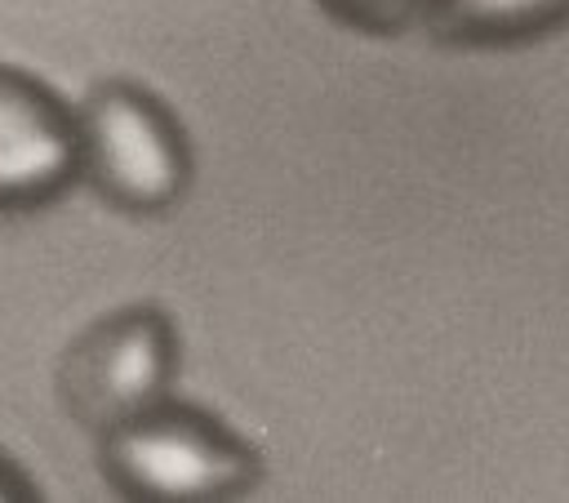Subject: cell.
<instances>
[{
  "instance_id": "cell-1",
  "label": "cell",
  "mask_w": 569,
  "mask_h": 503,
  "mask_svg": "<svg viewBox=\"0 0 569 503\" xmlns=\"http://www.w3.org/2000/svg\"><path fill=\"white\" fill-rule=\"evenodd\" d=\"M98 467L111 490L151 503L231 499L262 472L258 454L218 418L164 401L98 432Z\"/></svg>"
},
{
  "instance_id": "cell-2",
  "label": "cell",
  "mask_w": 569,
  "mask_h": 503,
  "mask_svg": "<svg viewBox=\"0 0 569 503\" xmlns=\"http://www.w3.org/2000/svg\"><path fill=\"white\" fill-rule=\"evenodd\" d=\"M71 125L76 174L116 209L160 214L187 191V134L156 93L124 80H102L80 98Z\"/></svg>"
},
{
  "instance_id": "cell-3",
  "label": "cell",
  "mask_w": 569,
  "mask_h": 503,
  "mask_svg": "<svg viewBox=\"0 0 569 503\" xmlns=\"http://www.w3.org/2000/svg\"><path fill=\"white\" fill-rule=\"evenodd\" d=\"M178 369V338L164 312L120 307L98 316L58 361L53 387L62 410L89 427L107 432L156 401H164Z\"/></svg>"
},
{
  "instance_id": "cell-4",
  "label": "cell",
  "mask_w": 569,
  "mask_h": 503,
  "mask_svg": "<svg viewBox=\"0 0 569 503\" xmlns=\"http://www.w3.org/2000/svg\"><path fill=\"white\" fill-rule=\"evenodd\" d=\"M76 178L71 107L36 76L0 62V209L58 196Z\"/></svg>"
},
{
  "instance_id": "cell-5",
  "label": "cell",
  "mask_w": 569,
  "mask_h": 503,
  "mask_svg": "<svg viewBox=\"0 0 569 503\" xmlns=\"http://www.w3.org/2000/svg\"><path fill=\"white\" fill-rule=\"evenodd\" d=\"M569 0H431L422 22L449 45H520L556 31Z\"/></svg>"
},
{
  "instance_id": "cell-6",
  "label": "cell",
  "mask_w": 569,
  "mask_h": 503,
  "mask_svg": "<svg viewBox=\"0 0 569 503\" xmlns=\"http://www.w3.org/2000/svg\"><path fill=\"white\" fill-rule=\"evenodd\" d=\"M329 18L342 27H356L365 36H396L413 22H422L431 0H316Z\"/></svg>"
},
{
  "instance_id": "cell-7",
  "label": "cell",
  "mask_w": 569,
  "mask_h": 503,
  "mask_svg": "<svg viewBox=\"0 0 569 503\" xmlns=\"http://www.w3.org/2000/svg\"><path fill=\"white\" fill-rule=\"evenodd\" d=\"M22 499H36V485L0 454V503H22Z\"/></svg>"
}]
</instances>
